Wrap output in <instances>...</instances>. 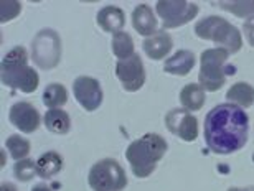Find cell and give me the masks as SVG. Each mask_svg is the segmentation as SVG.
<instances>
[{
	"label": "cell",
	"instance_id": "9c48e42d",
	"mask_svg": "<svg viewBox=\"0 0 254 191\" xmlns=\"http://www.w3.org/2000/svg\"><path fill=\"white\" fill-rule=\"evenodd\" d=\"M116 76L127 93H135L145 84V68L139 54L119 59L116 64Z\"/></svg>",
	"mask_w": 254,
	"mask_h": 191
},
{
	"label": "cell",
	"instance_id": "5b68a950",
	"mask_svg": "<svg viewBox=\"0 0 254 191\" xmlns=\"http://www.w3.org/2000/svg\"><path fill=\"white\" fill-rule=\"evenodd\" d=\"M228 58H230V53L223 48H210L201 53L198 81L205 91L215 93L225 86L228 76L225 64Z\"/></svg>",
	"mask_w": 254,
	"mask_h": 191
},
{
	"label": "cell",
	"instance_id": "277c9868",
	"mask_svg": "<svg viewBox=\"0 0 254 191\" xmlns=\"http://www.w3.org/2000/svg\"><path fill=\"white\" fill-rule=\"evenodd\" d=\"M195 33L198 38L213 42L218 45V48L226 49L230 54H235L243 48V37L240 30L223 17L210 15L200 20L195 25Z\"/></svg>",
	"mask_w": 254,
	"mask_h": 191
},
{
	"label": "cell",
	"instance_id": "d6986e66",
	"mask_svg": "<svg viewBox=\"0 0 254 191\" xmlns=\"http://www.w3.org/2000/svg\"><path fill=\"white\" fill-rule=\"evenodd\" d=\"M228 102L240 105L241 109H248L254 104V88L250 83H236L226 93Z\"/></svg>",
	"mask_w": 254,
	"mask_h": 191
},
{
	"label": "cell",
	"instance_id": "30bf717a",
	"mask_svg": "<svg viewBox=\"0 0 254 191\" xmlns=\"http://www.w3.org/2000/svg\"><path fill=\"white\" fill-rule=\"evenodd\" d=\"M165 125L170 134L184 142H195L198 139V119L187 109H172L165 115Z\"/></svg>",
	"mask_w": 254,
	"mask_h": 191
},
{
	"label": "cell",
	"instance_id": "83f0119b",
	"mask_svg": "<svg viewBox=\"0 0 254 191\" xmlns=\"http://www.w3.org/2000/svg\"><path fill=\"white\" fill-rule=\"evenodd\" d=\"M0 191H17V187L13 183H8V182H3L2 187H0Z\"/></svg>",
	"mask_w": 254,
	"mask_h": 191
},
{
	"label": "cell",
	"instance_id": "52a82bcc",
	"mask_svg": "<svg viewBox=\"0 0 254 191\" xmlns=\"http://www.w3.org/2000/svg\"><path fill=\"white\" fill-rule=\"evenodd\" d=\"M32 59L40 69H53L62 59V38L52 28H43L32 40Z\"/></svg>",
	"mask_w": 254,
	"mask_h": 191
},
{
	"label": "cell",
	"instance_id": "8992f818",
	"mask_svg": "<svg viewBox=\"0 0 254 191\" xmlns=\"http://www.w3.org/2000/svg\"><path fill=\"white\" fill-rule=\"evenodd\" d=\"M88 183L93 191H123L127 187V177L118 160L103 158L91 167Z\"/></svg>",
	"mask_w": 254,
	"mask_h": 191
},
{
	"label": "cell",
	"instance_id": "ac0fdd59",
	"mask_svg": "<svg viewBox=\"0 0 254 191\" xmlns=\"http://www.w3.org/2000/svg\"><path fill=\"white\" fill-rule=\"evenodd\" d=\"M206 96L205 89L200 84H187V86L180 91V102L184 105V109H187L189 112H196L205 105Z\"/></svg>",
	"mask_w": 254,
	"mask_h": 191
},
{
	"label": "cell",
	"instance_id": "2e32d148",
	"mask_svg": "<svg viewBox=\"0 0 254 191\" xmlns=\"http://www.w3.org/2000/svg\"><path fill=\"white\" fill-rule=\"evenodd\" d=\"M196 58L195 53L189 49H180L174 56H170L164 64L165 73L174 74V76H187L193 68H195Z\"/></svg>",
	"mask_w": 254,
	"mask_h": 191
},
{
	"label": "cell",
	"instance_id": "484cf974",
	"mask_svg": "<svg viewBox=\"0 0 254 191\" xmlns=\"http://www.w3.org/2000/svg\"><path fill=\"white\" fill-rule=\"evenodd\" d=\"M22 12V3L15 2V0H3L0 3V20L2 23H7L10 20H13L17 15Z\"/></svg>",
	"mask_w": 254,
	"mask_h": 191
},
{
	"label": "cell",
	"instance_id": "5bb4252c",
	"mask_svg": "<svg viewBox=\"0 0 254 191\" xmlns=\"http://www.w3.org/2000/svg\"><path fill=\"white\" fill-rule=\"evenodd\" d=\"M157 25H159V20L155 18V13L152 12V8L147 3H139L132 12V27L139 35L142 37H152L155 35L159 30H157Z\"/></svg>",
	"mask_w": 254,
	"mask_h": 191
},
{
	"label": "cell",
	"instance_id": "d4e9b609",
	"mask_svg": "<svg viewBox=\"0 0 254 191\" xmlns=\"http://www.w3.org/2000/svg\"><path fill=\"white\" fill-rule=\"evenodd\" d=\"M13 175L23 183L30 182V180L37 175V162H33V160H30V158H23V160H20V162H15Z\"/></svg>",
	"mask_w": 254,
	"mask_h": 191
},
{
	"label": "cell",
	"instance_id": "7a4b0ae2",
	"mask_svg": "<svg viewBox=\"0 0 254 191\" xmlns=\"http://www.w3.org/2000/svg\"><path fill=\"white\" fill-rule=\"evenodd\" d=\"M169 148L167 140L159 134H145L134 140L126 150V158L137 178H147L155 172L157 163Z\"/></svg>",
	"mask_w": 254,
	"mask_h": 191
},
{
	"label": "cell",
	"instance_id": "cb8c5ba5",
	"mask_svg": "<svg viewBox=\"0 0 254 191\" xmlns=\"http://www.w3.org/2000/svg\"><path fill=\"white\" fill-rule=\"evenodd\" d=\"M213 5H218L220 8L226 12L235 13L236 17L241 18H251L254 17V0H231V2H213Z\"/></svg>",
	"mask_w": 254,
	"mask_h": 191
},
{
	"label": "cell",
	"instance_id": "4316f807",
	"mask_svg": "<svg viewBox=\"0 0 254 191\" xmlns=\"http://www.w3.org/2000/svg\"><path fill=\"white\" fill-rule=\"evenodd\" d=\"M243 32H245V37L248 40V43L254 48V17L246 20L245 25H243Z\"/></svg>",
	"mask_w": 254,
	"mask_h": 191
},
{
	"label": "cell",
	"instance_id": "8fae6325",
	"mask_svg": "<svg viewBox=\"0 0 254 191\" xmlns=\"http://www.w3.org/2000/svg\"><path fill=\"white\" fill-rule=\"evenodd\" d=\"M73 94L78 104L88 112H93L103 104V89L98 79L91 76H79L73 83Z\"/></svg>",
	"mask_w": 254,
	"mask_h": 191
},
{
	"label": "cell",
	"instance_id": "4fadbf2b",
	"mask_svg": "<svg viewBox=\"0 0 254 191\" xmlns=\"http://www.w3.org/2000/svg\"><path fill=\"white\" fill-rule=\"evenodd\" d=\"M142 48H144V53L150 59L159 61V59H164L167 54L172 51V48H174V40H172V37L164 28H162L155 35L145 38L144 43H142Z\"/></svg>",
	"mask_w": 254,
	"mask_h": 191
},
{
	"label": "cell",
	"instance_id": "f546056e",
	"mask_svg": "<svg viewBox=\"0 0 254 191\" xmlns=\"http://www.w3.org/2000/svg\"><path fill=\"white\" fill-rule=\"evenodd\" d=\"M241 191H254V187H246V188H241Z\"/></svg>",
	"mask_w": 254,
	"mask_h": 191
},
{
	"label": "cell",
	"instance_id": "ba28073f",
	"mask_svg": "<svg viewBox=\"0 0 254 191\" xmlns=\"http://www.w3.org/2000/svg\"><path fill=\"white\" fill-rule=\"evenodd\" d=\"M198 5L185 0H159L155 5V12L162 20L165 30L184 27L196 18Z\"/></svg>",
	"mask_w": 254,
	"mask_h": 191
},
{
	"label": "cell",
	"instance_id": "3957f363",
	"mask_svg": "<svg viewBox=\"0 0 254 191\" xmlns=\"http://www.w3.org/2000/svg\"><path fill=\"white\" fill-rule=\"evenodd\" d=\"M0 78L3 86L18 89L25 94L37 91L40 83L38 73L28 66V51L23 47H15L3 54L0 64Z\"/></svg>",
	"mask_w": 254,
	"mask_h": 191
},
{
	"label": "cell",
	"instance_id": "e0dca14e",
	"mask_svg": "<svg viewBox=\"0 0 254 191\" xmlns=\"http://www.w3.org/2000/svg\"><path fill=\"white\" fill-rule=\"evenodd\" d=\"M63 170V157L55 150L45 152L37 160V175L40 178H53Z\"/></svg>",
	"mask_w": 254,
	"mask_h": 191
},
{
	"label": "cell",
	"instance_id": "9a60e30c",
	"mask_svg": "<svg viewBox=\"0 0 254 191\" xmlns=\"http://www.w3.org/2000/svg\"><path fill=\"white\" fill-rule=\"evenodd\" d=\"M96 22L106 33H119L123 32L126 25V13L123 8L116 7V5H106L96 15Z\"/></svg>",
	"mask_w": 254,
	"mask_h": 191
},
{
	"label": "cell",
	"instance_id": "603a6c76",
	"mask_svg": "<svg viewBox=\"0 0 254 191\" xmlns=\"http://www.w3.org/2000/svg\"><path fill=\"white\" fill-rule=\"evenodd\" d=\"M113 53L116 54V58L119 59H126L130 58L134 53V40L129 33L126 32H119L113 35Z\"/></svg>",
	"mask_w": 254,
	"mask_h": 191
},
{
	"label": "cell",
	"instance_id": "7402d4cb",
	"mask_svg": "<svg viewBox=\"0 0 254 191\" xmlns=\"http://www.w3.org/2000/svg\"><path fill=\"white\" fill-rule=\"evenodd\" d=\"M5 147H7V150L10 152V157H12L15 162H20V160L27 158V155L30 153V148H32V143H30L28 139L13 134L7 139Z\"/></svg>",
	"mask_w": 254,
	"mask_h": 191
},
{
	"label": "cell",
	"instance_id": "f1b7e54d",
	"mask_svg": "<svg viewBox=\"0 0 254 191\" xmlns=\"http://www.w3.org/2000/svg\"><path fill=\"white\" fill-rule=\"evenodd\" d=\"M32 191H53V190L50 188L48 185H45V183H38V185H35V187L32 188Z\"/></svg>",
	"mask_w": 254,
	"mask_h": 191
},
{
	"label": "cell",
	"instance_id": "44dd1931",
	"mask_svg": "<svg viewBox=\"0 0 254 191\" xmlns=\"http://www.w3.org/2000/svg\"><path fill=\"white\" fill-rule=\"evenodd\" d=\"M42 100L48 109H62L68 102V89L62 83L48 84L43 91Z\"/></svg>",
	"mask_w": 254,
	"mask_h": 191
},
{
	"label": "cell",
	"instance_id": "4dcf8cb0",
	"mask_svg": "<svg viewBox=\"0 0 254 191\" xmlns=\"http://www.w3.org/2000/svg\"><path fill=\"white\" fill-rule=\"evenodd\" d=\"M228 191H241V188H236V187H233V188H230Z\"/></svg>",
	"mask_w": 254,
	"mask_h": 191
},
{
	"label": "cell",
	"instance_id": "ffe728a7",
	"mask_svg": "<svg viewBox=\"0 0 254 191\" xmlns=\"http://www.w3.org/2000/svg\"><path fill=\"white\" fill-rule=\"evenodd\" d=\"M45 127L52 134L64 135L71 130V119L63 109H50L45 112Z\"/></svg>",
	"mask_w": 254,
	"mask_h": 191
},
{
	"label": "cell",
	"instance_id": "6da1fadb",
	"mask_svg": "<svg viewBox=\"0 0 254 191\" xmlns=\"http://www.w3.org/2000/svg\"><path fill=\"white\" fill-rule=\"evenodd\" d=\"M203 134L206 147L213 153H235L248 142L250 117L240 105L231 102L220 104L206 114Z\"/></svg>",
	"mask_w": 254,
	"mask_h": 191
},
{
	"label": "cell",
	"instance_id": "7c38bea8",
	"mask_svg": "<svg viewBox=\"0 0 254 191\" xmlns=\"http://www.w3.org/2000/svg\"><path fill=\"white\" fill-rule=\"evenodd\" d=\"M8 120L13 127H17L23 134H33L35 130H38L40 124H42V117H40L38 109L33 104L27 102V100L15 102L10 107Z\"/></svg>",
	"mask_w": 254,
	"mask_h": 191
}]
</instances>
